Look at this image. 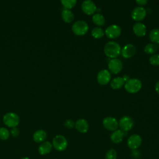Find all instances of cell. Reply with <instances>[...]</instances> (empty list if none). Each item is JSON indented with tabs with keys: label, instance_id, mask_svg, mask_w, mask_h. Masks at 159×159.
<instances>
[{
	"label": "cell",
	"instance_id": "12",
	"mask_svg": "<svg viewBox=\"0 0 159 159\" xmlns=\"http://www.w3.org/2000/svg\"><path fill=\"white\" fill-rule=\"evenodd\" d=\"M83 11L87 15H91L95 12L97 9L96 4L90 0H85L81 4Z\"/></svg>",
	"mask_w": 159,
	"mask_h": 159
},
{
	"label": "cell",
	"instance_id": "26",
	"mask_svg": "<svg viewBox=\"0 0 159 159\" xmlns=\"http://www.w3.org/2000/svg\"><path fill=\"white\" fill-rule=\"evenodd\" d=\"M76 0H61V3L65 7V9H70L73 8L76 4Z\"/></svg>",
	"mask_w": 159,
	"mask_h": 159
},
{
	"label": "cell",
	"instance_id": "17",
	"mask_svg": "<svg viewBox=\"0 0 159 159\" xmlns=\"http://www.w3.org/2000/svg\"><path fill=\"white\" fill-rule=\"evenodd\" d=\"M52 147H53V145L50 142L48 141L43 142L39 147L38 151L40 155H45L49 153L52 151Z\"/></svg>",
	"mask_w": 159,
	"mask_h": 159
},
{
	"label": "cell",
	"instance_id": "36",
	"mask_svg": "<svg viewBox=\"0 0 159 159\" xmlns=\"http://www.w3.org/2000/svg\"><path fill=\"white\" fill-rule=\"evenodd\" d=\"M21 159H30V158H28V157H24V158H21Z\"/></svg>",
	"mask_w": 159,
	"mask_h": 159
},
{
	"label": "cell",
	"instance_id": "1",
	"mask_svg": "<svg viewBox=\"0 0 159 159\" xmlns=\"http://www.w3.org/2000/svg\"><path fill=\"white\" fill-rule=\"evenodd\" d=\"M104 52L105 55L109 58H116L118 57L121 52V48L119 44L114 41L107 42L104 47Z\"/></svg>",
	"mask_w": 159,
	"mask_h": 159
},
{
	"label": "cell",
	"instance_id": "20",
	"mask_svg": "<svg viewBox=\"0 0 159 159\" xmlns=\"http://www.w3.org/2000/svg\"><path fill=\"white\" fill-rule=\"evenodd\" d=\"M125 84V81L123 80L122 77H116L112 80L111 82V87L114 89H119L122 87Z\"/></svg>",
	"mask_w": 159,
	"mask_h": 159
},
{
	"label": "cell",
	"instance_id": "16",
	"mask_svg": "<svg viewBox=\"0 0 159 159\" xmlns=\"http://www.w3.org/2000/svg\"><path fill=\"white\" fill-rule=\"evenodd\" d=\"M134 33L138 37H143L146 34L147 27L142 22H136L132 27Z\"/></svg>",
	"mask_w": 159,
	"mask_h": 159
},
{
	"label": "cell",
	"instance_id": "34",
	"mask_svg": "<svg viewBox=\"0 0 159 159\" xmlns=\"http://www.w3.org/2000/svg\"><path fill=\"white\" fill-rule=\"evenodd\" d=\"M155 88V91H157V93L158 94H159V80L156 83Z\"/></svg>",
	"mask_w": 159,
	"mask_h": 159
},
{
	"label": "cell",
	"instance_id": "18",
	"mask_svg": "<svg viewBox=\"0 0 159 159\" xmlns=\"http://www.w3.org/2000/svg\"><path fill=\"white\" fill-rule=\"evenodd\" d=\"M124 132L121 130H116L113 131V132L111 135V140L114 143H120L124 138Z\"/></svg>",
	"mask_w": 159,
	"mask_h": 159
},
{
	"label": "cell",
	"instance_id": "11",
	"mask_svg": "<svg viewBox=\"0 0 159 159\" xmlns=\"http://www.w3.org/2000/svg\"><path fill=\"white\" fill-rule=\"evenodd\" d=\"M147 15L146 9L142 6H137L135 7L132 12L131 17L135 21H140L143 20Z\"/></svg>",
	"mask_w": 159,
	"mask_h": 159
},
{
	"label": "cell",
	"instance_id": "15",
	"mask_svg": "<svg viewBox=\"0 0 159 159\" xmlns=\"http://www.w3.org/2000/svg\"><path fill=\"white\" fill-rule=\"evenodd\" d=\"M76 129L80 133H86L89 129V124L84 119H79L75 123Z\"/></svg>",
	"mask_w": 159,
	"mask_h": 159
},
{
	"label": "cell",
	"instance_id": "14",
	"mask_svg": "<svg viewBox=\"0 0 159 159\" xmlns=\"http://www.w3.org/2000/svg\"><path fill=\"white\" fill-rule=\"evenodd\" d=\"M135 50V47L133 44L127 43L122 47L120 53L124 58H129L134 55Z\"/></svg>",
	"mask_w": 159,
	"mask_h": 159
},
{
	"label": "cell",
	"instance_id": "31",
	"mask_svg": "<svg viewBox=\"0 0 159 159\" xmlns=\"http://www.w3.org/2000/svg\"><path fill=\"white\" fill-rule=\"evenodd\" d=\"M64 125L66 127L70 129V128H73L75 126V122L71 119H67L66 120H65Z\"/></svg>",
	"mask_w": 159,
	"mask_h": 159
},
{
	"label": "cell",
	"instance_id": "6",
	"mask_svg": "<svg viewBox=\"0 0 159 159\" xmlns=\"http://www.w3.org/2000/svg\"><path fill=\"white\" fill-rule=\"evenodd\" d=\"M121 34V28L116 24H112L108 26L105 30V34L109 39H116Z\"/></svg>",
	"mask_w": 159,
	"mask_h": 159
},
{
	"label": "cell",
	"instance_id": "19",
	"mask_svg": "<svg viewBox=\"0 0 159 159\" xmlns=\"http://www.w3.org/2000/svg\"><path fill=\"white\" fill-rule=\"evenodd\" d=\"M47 138V133L43 130H38L33 134V139L35 142H43Z\"/></svg>",
	"mask_w": 159,
	"mask_h": 159
},
{
	"label": "cell",
	"instance_id": "27",
	"mask_svg": "<svg viewBox=\"0 0 159 159\" xmlns=\"http://www.w3.org/2000/svg\"><path fill=\"white\" fill-rule=\"evenodd\" d=\"M9 131L5 127L0 128V139L5 140L9 137Z\"/></svg>",
	"mask_w": 159,
	"mask_h": 159
},
{
	"label": "cell",
	"instance_id": "2",
	"mask_svg": "<svg viewBox=\"0 0 159 159\" xmlns=\"http://www.w3.org/2000/svg\"><path fill=\"white\" fill-rule=\"evenodd\" d=\"M142 82L137 78H129L124 84L125 90L130 93H135L142 88Z\"/></svg>",
	"mask_w": 159,
	"mask_h": 159
},
{
	"label": "cell",
	"instance_id": "9",
	"mask_svg": "<svg viewBox=\"0 0 159 159\" xmlns=\"http://www.w3.org/2000/svg\"><path fill=\"white\" fill-rule=\"evenodd\" d=\"M127 143L129 148L132 150H136L142 144V138L138 134H133L128 138Z\"/></svg>",
	"mask_w": 159,
	"mask_h": 159
},
{
	"label": "cell",
	"instance_id": "3",
	"mask_svg": "<svg viewBox=\"0 0 159 159\" xmlns=\"http://www.w3.org/2000/svg\"><path fill=\"white\" fill-rule=\"evenodd\" d=\"M73 33L77 35H84L88 31L89 27L86 22L83 20H78L73 23L71 27Z\"/></svg>",
	"mask_w": 159,
	"mask_h": 159
},
{
	"label": "cell",
	"instance_id": "30",
	"mask_svg": "<svg viewBox=\"0 0 159 159\" xmlns=\"http://www.w3.org/2000/svg\"><path fill=\"white\" fill-rule=\"evenodd\" d=\"M131 157L134 159H138L140 157V152L137 149L132 150L131 152Z\"/></svg>",
	"mask_w": 159,
	"mask_h": 159
},
{
	"label": "cell",
	"instance_id": "33",
	"mask_svg": "<svg viewBox=\"0 0 159 159\" xmlns=\"http://www.w3.org/2000/svg\"><path fill=\"white\" fill-rule=\"evenodd\" d=\"M136 2L139 5L142 6L145 5L148 2V1H147V0H137V1H136Z\"/></svg>",
	"mask_w": 159,
	"mask_h": 159
},
{
	"label": "cell",
	"instance_id": "5",
	"mask_svg": "<svg viewBox=\"0 0 159 159\" xmlns=\"http://www.w3.org/2000/svg\"><path fill=\"white\" fill-rule=\"evenodd\" d=\"M52 145L57 150L61 152L67 148L68 141L64 136L57 135L53 139Z\"/></svg>",
	"mask_w": 159,
	"mask_h": 159
},
{
	"label": "cell",
	"instance_id": "7",
	"mask_svg": "<svg viewBox=\"0 0 159 159\" xmlns=\"http://www.w3.org/2000/svg\"><path fill=\"white\" fill-rule=\"evenodd\" d=\"M134 122L129 116H124L120 118L119 122V125L123 132H127L134 127Z\"/></svg>",
	"mask_w": 159,
	"mask_h": 159
},
{
	"label": "cell",
	"instance_id": "13",
	"mask_svg": "<svg viewBox=\"0 0 159 159\" xmlns=\"http://www.w3.org/2000/svg\"><path fill=\"white\" fill-rule=\"evenodd\" d=\"M111 73L110 72L106 70H102L99 71L97 75L98 82L102 85L107 84L111 80Z\"/></svg>",
	"mask_w": 159,
	"mask_h": 159
},
{
	"label": "cell",
	"instance_id": "28",
	"mask_svg": "<svg viewBox=\"0 0 159 159\" xmlns=\"http://www.w3.org/2000/svg\"><path fill=\"white\" fill-rule=\"evenodd\" d=\"M116 158H117V152L114 149L111 148L106 153L105 159H116Z\"/></svg>",
	"mask_w": 159,
	"mask_h": 159
},
{
	"label": "cell",
	"instance_id": "8",
	"mask_svg": "<svg viewBox=\"0 0 159 159\" xmlns=\"http://www.w3.org/2000/svg\"><path fill=\"white\" fill-rule=\"evenodd\" d=\"M103 126L108 130L115 131L119 127V122L113 117H106L102 120Z\"/></svg>",
	"mask_w": 159,
	"mask_h": 159
},
{
	"label": "cell",
	"instance_id": "29",
	"mask_svg": "<svg viewBox=\"0 0 159 159\" xmlns=\"http://www.w3.org/2000/svg\"><path fill=\"white\" fill-rule=\"evenodd\" d=\"M150 63L155 66H159V54L152 55L149 58Z\"/></svg>",
	"mask_w": 159,
	"mask_h": 159
},
{
	"label": "cell",
	"instance_id": "23",
	"mask_svg": "<svg viewBox=\"0 0 159 159\" xmlns=\"http://www.w3.org/2000/svg\"><path fill=\"white\" fill-rule=\"evenodd\" d=\"M93 22L98 26H102L105 23V18L104 17L99 13H97L93 15L92 17Z\"/></svg>",
	"mask_w": 159,
	"mask_h": 159
},
{
	"label": "cell",
	"instance_id": "10",
	"mask_svg": "<svg viewBox=\"0 0 159 159\" xmlns=\"http://www.w3.org/2000/svg\"><path fill=\"white\" fill-rule=\"evenodd\" d=\"M122 62L117 58H112L108 63L109 70L113 74L119 73L122 70Z\"/></svg>",
	"mask_w": 159,
	"mask_h": 159
},
{
	"label": "cell",
	"instance_id": "4",
	"mask_svg": "<svg viewBox=\"0 0 159 159\" xmlns=\"http://www.w3.org/2000/svg\"><path fill=\"white\" fill-rule=\"evenodd\" d=\"M4 123L9 127H16L20 122L19 117L14 112H8L3 117Z\"/></svg>",
	"mask_w": 159,
	"mask_h": 159
},
{
	"label": "cell",
	"instance_id": "24",
	"mask_svg": "<svg viewBox=\"0 0 159 159\" xmlns=\"http://www.w3.org/2000/svg\"><path fill=\"white\" fill-rule=\"evenodd\" d=\"M158 45L153 43H150L145 45L144 48V51L147 54L152 55L155 53L158 50Z\"/></svg>",
	"mask_w": 159,
	"mask_h": 159
},
{
	"label": "cell",
	"instance_id": "21",
	"mask_svg": "<svg viewBox=\"0 0 159 159\" xmlns=\"http://www.w3.org/2000/svg\"><path fill=\"white\" fill-rule=\"evenodd\" d=\"M61 17L65 22L70 23L73 20L74 14L70 9L64 8L61 11Z\"/></svg>",
	"mask_w": 159,
	"mask_h": 159
},
{
	"label": "cell",
	"instance_id": "22",
	"mask_svg": "<svg viewBox=\"0 0 159 159\" xmlns=\"http://www.w3.org/2000/svg\"><path fill=\"white\" fill-rule=\"evenodd\" d=\"M149 39L153 43H159V29H153L151 30L149 33Z\"/></svg>",
	"mask_w": 159,
	"mask_h": 159
},
{
	"label": "cell",
	"instance_id": "25",
	"mask_svg": "<svg viewBox=\"0 0 159 159\" xmlns=\"http://www.w3.org/2000/svg\"><path fill=\"white\" fill-rule=\"evenodd\" d=\"M104 32L101 27H94L91 30V35L95 39H99L103 37Z\"/></svg>",
	"mask_w": 159,
	"mask_h": 159
},
{
	"label": "cell",
	"instance_id": "35",
	"mask_svg": "<svg viewBox=\"0 0 159 159\" xmlns=\"http://www.w3.org/2000/svg\"><path fill=\"white\" fill-rule=\"evenodd\" d=\"M122 78H123V80H124V81H127L128 80H129V76H127V75H125V76H124L123 77H122Z\"/></svg>",
	"mask_w": 159,
	"mask_h": 159
},
{
	"label": "cell",
	"instance_id": "32",
	"mask_svg": "<svg viewBox=\"0 0 159 159\" xmlns=\"http://www.w3.org/2000/svg\"><path fill=\"white\" fill-rule=\"evenodd\" d=\"M11 134L13 137H17L19 134V130L17 127H13L11 130Z\"/></svg>",
	"mask_w": 159,
	"mask_h": 159
}]
</instances>
